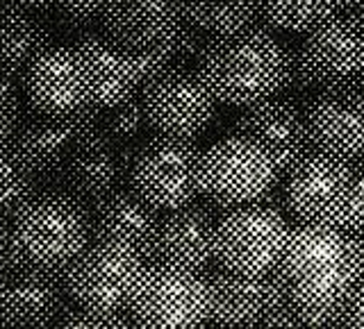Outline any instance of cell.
Instances as JSON below:
<instances>
[{
  "label": "cell",
  "mask_w": 364,
  "mask_h": 329,
  "mask_svg": "<svg viewBox=\"0 0 364 329\" xmlns=\"http://www.w3.org/2000/svg\"><path fill=\"white\" fill-rule=\"evenodd\" d=\"M196 73L225 105L246 107L273 98L282 87V41L257 21L242 30L214 34L198 57Z\"/></svg>",
  "instance_id": "obj_1"
},
{
  "label": "cell",
  "mask_w": 364,
  "mask_h": 329,
  "mask_svg": "<svg viewBox=\"0 0 364 329\" xmlns=\"http://www.w3.org/2000/svg\"><path fill=\"white\" fill-rule=\"evenodd\" d=\"M11 223V264L62 272L91 241V211L55 189H41Z\"/></svg>",
  "instance_id": "obj_2"
},
{
  "label": "cell",
  "mask_w": 364,
  "mask_h": 329,
  "mask_svg": "<svg viewBox=\"0 0 364 329\" xmlns=\"http://www.w3.org/2000/svg\"><path fill=\"white\" fill-rule=\"evenodd\" d=\"M278 177L273 157L242 134L225 136L200 155V196L221 211L259 202L278 184Z\"/></svg>",
  "instance_id": "obj_3"
},
{
  "label": "cell",
  "mask_w": 364,
  "mask_h": 329,
  "mask_svg": "<svg viewBox=\"0 0 364 329\" xmlns=\"http://www.w3.org/2000/svg\"><path fill=\"white\" fill-rule=\"evenodd\" d=\"M200 150L191 139L153 134L136 145L128 186L159 211L178 209L200 196Z\"/></svg>",
  "instance_id": "obj_4"
},
{
  "label": "cell",
  "mask_w": 364,
  "mask_h": 329,
  "mask_svg": "<svg viewBox=\"0 0 364 329\" xmlns=\"http://www.w3.org/2000/svg\"><path fill=\"white\" fill-rule=\"evenodd\" d=\"M146 261L121 243L91 241L62 270L68 300L94 309H130Z\"/></svg>",
  "instance_id": "obj_5"
},
{
  "label": "cell",
  "mask_w": 364,
  "mask_h": 329,
  "mask_svg": "<svg viewBox=\"0 0 364 329\" xmlns=\"http://www.w3.org/2000/svg\"><path fill=\"white\" fill-rule=\"evenodd\" d=\"M289 225L282 211L262 202L225 209L216 225V266L242 275H264L278 266Z\"/></svg>",
  "instance_id": "obj_6"
},
{
  "label": "cell",
  "mask_w": 364,
  "mask_h": 329,
  "mask_svg": "<svg viewBox=\"0 0 364 329\" xmlns=\"http://www.w3.org/2000/svg\"><path fill=\"white\" fill-rule=\"evenodd\" d=\"M148 130L176 139H196L216 116V100L189 66H171L139 91Z\"/></svg>",
  "instance_id": "obj_7"
},
{
  "label": "cell",
  "mask_w": 364,
  "mask_h": 329,
  "mask_svg": "<svg viewBox=\"0 0 364 329\" xmlns=\"http://www.w3.org/2000/svg\"><path fill=\"white\" fill-rule=\"evenodd\" d=\"M136 327H198L208 323V281L203 272L151 261L130 302Z\"/></svg>",
  "instance_id": "obj_8"
},
{
  "label": "cell",
  "mask_w": 364,
  "mask_h": 329,
  "mask_svg": "<svg viewBox=\"0 0 364 329\" xmlns=\"http://www.w3.org/2000/svg\"><path fill=\"white\" fill-rule=\"evenodd\" d=\"M284 204L299 223L337 225L346 207L350 162L312 147L284 173Z\"/></svg>",
  "instance_id": "obj_9"
},
{
  "label": "cell",
  "mask_w": 364,
  "mask_h": 329,
  "mask_svg": "<svg viewBox=\"0 0 364 329\" xmlns=\"http://www.w3.org/2000/svg\"><path fill=\"white\" fill-rule=\"evenodd\" d=\"M208 281V323L253 327L289 300V286L273 268L264 275H242L219 266L203 272Z\"/></svg>",
  "instance_id": "obj_10"
},
{
  "label": "cell",
  "mask_w": 364,
  "mask_h": 329,
  "mask_svg": "<svg viewBox=\"0 0 364 329\" xmlns=\"http://www.w3.org/2000/svg\"><path fill=\"white\" fill-rule=\"evenodd\" d=\"M299 52L314 89L364 79V28L344 14H337L307 32Z\"/></svg>",
  "instance_id": "obj_11"
},
{
  "label": "cell",
  "mask_w": 364,
  "mask_h": 329,
  "mask_svg": "<svg viewBox=\"0 0 364 329\" xmlns=\"http://www.w3.org/2000/svg\"><path fill=\"white\" fill-rule=\"evenodd\" d=\"M312 147L341 159L364 157V79L318 89L305 109Z\"/></svg>",
  "instance_id": "obj_12"
},
{
  "label": "cell",
  "mask_w": 364,
  "mask_h": 329,
  "mask_svg": "<svg viewBox=\"0 0 364 329\" xmlns=\"http://www.w3.org/2000/svg\"><path fill=\"white\" fill-rule=\"evenodd\" d=\"M28 105L50 116H71L91 102L87 68L75 45H50L23 77Z\"/></svg>",
  "instance_id": "obj_13"
},
{
  "label": "cell",
  "mask_w": 364,
  "mask_h": 329,
  "mask_svg": "<svg viewBox=\"0 0 364 329\" xmlns=\"http://www.w3.org/2000/svg\"><path fill=\"white\" fill-rule=\"evenodd\" d=\"M123 186H128V166L121 147L105 134H98L77 139L57 177L41 189L62 191L87 209H94Z\"/></svg>",
  "instance_id": "obj_14"
},
{
  "label": "cell",
  "mask_w": 364,
  "mask_h": 329,
  "mask_svg": "<svg viewBox=\"0 0 364 329\" xmlns=\"http://www.w3.org/2000/svg\"><path fill=\"white\" fill-rule=\"evenodd\" d=\"M219 213L212 202H189L159 218L153 261L205 272L216 264V225Z\"/></svg>",
  "instance_id": "obj_15"
},
{
  "label": "cell",
  "mask_w": 364,
  "mask_h": 329,
  "mask_svg": "<svg viewBox=\"0 0 364 329\" xmlns=\"http://www.w3.org/2000/svg\"><path fill=\"white\" fill-rule=\"evenodd\" d=\"M235 134H242L264 147L276 162L280 175L312 150L305 107L296 105L289 98L273 96L246 105L235 123Z\"/></svg>",
  "instance_id": "obj_16"
},
{
  "label": "cell",
  "mask_w": 364,
  "mask_h": 329,
  "mask_svg": "<svg viewBox=\"0 0 364 329\" xmlns=\"http://www.w3.org/2000/svg\"><path fill=\"white\" fill-rule=\"evenodd\" d=\"M66 304L62 272L11 264L0 272V325L55 327Z\"/></svg>",
  "instance_id": "obj_17"
},
{
  "label": "cell",
  "mask_w": 364,
  "mask_h": 329,
  "mask_svg": "<svg viewBox=\"0 0 364 329\" xmlns=\"http://www.w3.org/2000/svg\"><path fill=\"white\" fill-rule=\"evenodd\" d=\"M73 45L85 62L94 105L112 107L141 91L134 50L114 41L102 28L77 37Z\"/></svg>",
  "instance_id": "obj_18"
},
{
  "label": "cell",
  "mask_w": 364,
  "mask_h": 329,
  "mask_svg": "<svg viewBox=\"0 0 364 329\" xmlns=\"http://www.w3.org/2000/svg\"><path fill=\"white\" fill-rule=\"evenodd\" d=\"M91 211V238L121 243L134 250L146 264L153 261L155 236L159 227V209L146 202L130 186L107 196Z\"/></svg>",
  "instance_id": "obj_19"
},
{
  "label": "cell",
  "mask_w": 364,
  "mask_h": 329,
  "mask_svg": "<svg viewBox=\"0 0 364 329\" xmlns=\"http://www.w3.org/2000/svg\"><path fill=\"white\" fill-rule=\"evenodd\" d=\"M187 21L185 0H109L102 30L130 50L166 43Z\"/></svg>",
  "instance_id": "obj_20"
},
{
  "label": "cell",
  "mask_w": 364,
  "mask_h": 329,
  "mask_svg": "<svg viewBox=\"0 0 364 329\" xmlns=\"http://www.w3.org/2000/svg\"><path fill=\"white\" fill-rule=\"evenodd\" d=\"M9 141L37 173L41 186H46L62 170L77 136L66 116H50L28 105L26 113L21 111Z\"/></svg>",
  "instance_id": "obj_21"
},
{
  "label": "cell",
  "mask_w": 364,
  "mask_h": 329,
  "mask_svg": "<svg viewBox=\"0 0 364 329\" xmlns=\"http://www.w3.org/2000/svg\"><path fill=\"white\" fill-rule=\"evenodd\" d=\"M53 45V28L41 11L14 0L0 3V79L18 84L37 57Z\"/></svg>",
  "instance_id": "obj_22"
},
{
  "label": "cell",
  "mask_w": 364,
  "mask_h": 329,
  "mask_svg": "<svg viewBox=\"0 0 364 329\" xmlns=\"http://www.w3.org/2000/svg\"><path fill=\"white\" fill-rule=\"evenodd\" d=\"M341 3L344 0H259V14L273 30L307 34L341 14Z\"/></svg>",
  "instance_id": "obj_23"
},
{
  "label": "cell",
  "mask_w": 364,
  "mask_h": 329,
  "mask_svg": "<svg viewBox=\"0 0 364 329\" xmlns=\"http://www.w3.org/2000/svg\"><path fill=\"white\" fill-rule=\"evenodd\" d=\"M185 16L214 37L253 26L259 18V0H185Z\"/></svg>",
  "instance_id": "obj_24"
},
{
  "label": "cell",
  "mask_w": 364,
  "mask_h": 329,
  "mask_svg": "<svg viewBox=\"0 0 364 329\" xmlns=\"http://www.w3.org/2000/svg\"><path fill=\"white\" fill-rule=\"evenodd\" d=\"M41 191V182L11 141L0 145V216L14 218Z\"/></svg>",
  "instance_id": "obj_25"
},
{
  "label": "cell",
  "mask_w": 364,
  "mask_h": 329,
  "mask_svg": "<svg viewBox=\"0 0 364 329\" xmlns=\"http://www.w3.org/2000/svg\"><path fill=\"white\" fill-rule=\"evenodd\" d=\"M102 130L114 143H128L141 139L148 130L141 96L134 94L112 107H102Z\"/></svg>",
  "instance_id": "obj_26"
},
{
  "label": "cell",
  "mask_w": 364,
  "mask_h": 329,
  "mask_svg": "<svg viewBox=\"0 0 364 329\" xmlns=\"http://www.w3.org/2000/svg\"><path fill=\"white\" fill-rule=\"evenodd\" d=\"M55 327H68V329H123V327H136L130 309H94L77 302L64 304V309L57 318Z\"/></svg>",
  "instance_id": "obj_27"
},
{
  "label": "cell",
  "mask_w": 364,
  "mask_h": 329,
  "mask_svg": "<svg viewBox=\"0 0 364 329\" xmlns=\"http://www.w3.org/2000/svg\"><path fill=\"white\" fill-rule=\"evenodd\" d=\"M109 0H57L55 18L57 26L73 37L102 28Z\"/></svg>",
  "instance_id": "obj_28"
},
{
  "label": "cell",
  "mask_w": 364,
  "mask_h": 329,
  "mask_svg": "<svg viewBox=\"0 0 364 329\" xmlns=\"http://www.w3.org/2000/svg\"><path fill=\"white\" fill-rule=\"evenodd\" d=\"M208 39H210V34H205L200 28L193 26V23L185 21L173 37L166 43H162V50L168 57L171 66H189L198 62Z\"/></svg>",
  "instance_id": "obj_29"
},
{
  "label": "cell",
  "mask_w": 364,
  "mask_h": 329,
  "mask_svg": "<svg viewBox=\"0 0 364 329\" xmlns=\"http://www.w3.org/2000/svg\"><path fill=\"white\" fill-rule=\"evenodd\" d=\"M348 234H355L364 230V157L350 162V186L348 198L341 218L337 223Z\"/></svg>",
  "instance_id": "obj_30"
},
{
  "label": "cell",
  "mask_w": 364,
  "mask_h": 329,
  "mask_svg": "<svg viewBox=\"0 0 364 329\" xmlns=\"http://www.w3.org/2000/svg\"><path fill=\"white\" fill-rule=\"evenodd\" d=\"M337 327L364 329V277H358L348 286L344 300L339 304Z\"/></svg>",
  "instance_id": "obj_31"
},
{
  "label": "cell",
  "mask_w": 364,
  "mask_h": 329,
  "mask_svg": "<svg viewBox=\"0 0 364 329\" xmlns=\"http://www.w3.org/2000/svg\"><path fill=\"white\" fill-rule=\"evenodd\" d=\"M21 116V100L16 87L0 79V145L9 141Z\"/></svg>",
  "instance_id": "obj_32"
},
{
  "label": "cell",
  "mask_w": 364,
  "mask_h": 329,
  "mask_svg": "<svg viewBox=\"0 0 364 329\" xmlns=\"http://www.w3.org/2000/svg\"><path fill=\"white\" fill-rule=\"evenodd\" d=\"M14 261V250H11V223L9 218L0 216V272L7 270Z\"/></svg>",
  "instance_id": "obj_33"
},
{
  "label": "cell",
  "mask_w": 364,
  "mask_h": 329,
  "mask_svg": "<svg viewBox=\"0 0 364 329\" xmlns=\"http://www.w3.org/2000/svg\"><path fill=\"white\" fill-rule=\"evenodd\" d=\"M350 252H353V266H355L358 277H364V230L350 234Z\"/></svg>",
  "instance_id": "obj_34"
},
{
  "label": "cell",
  "mask_w": 364,
  "mask_h": 329,
  "mask_svg": "<svg viewBox=\"0 0 364 329\" xmlns=\"http://www.w3.org/2000/svg\"><path fill=\"white\" fill-rule=\"evenodd\" d=\"M341 14L364 28V0H344L341 3Z\"/></svg>",
  "instance_id": "obj_35"
},
{
  "label": "cell",
  "mask_w": 364,
  "mask_h": 329,
  "mask_svg": "<svg viewBox=\"0 0 364 329\" xmlns=\"http://www.w3.org/2000/svg\"><path fill=\"white\" fill-rule=\"evenodd\" d=\"M14 3H18L23 7H30V9H37V11H43V9L55 7L57 0H14Z\"/></svg>",
  "instance_id": "obj_36"
}]
</instances>
